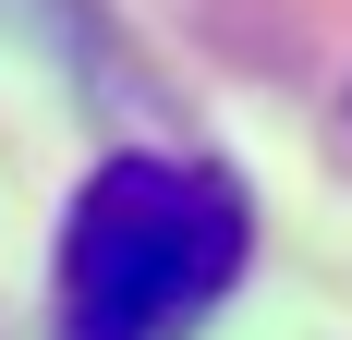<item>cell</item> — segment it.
I'll return each instance as SVG.
<instances>
[{
	"mask_svg": "<svg viewBox=\"0 0 352 340\" xmlns=\"http://www.w3.org/2000/svg\"><path fill=\"white\" fill-rule=\"evenodd\" d=\"M255 255V195L195 146H122L85 170L49 255V340H195Z\"/></svg>",
	"mask_w": 352,
	"mask_h": 340,
	"instance_id": "cell-1",
	"label": "cell"
}]
</instances>
